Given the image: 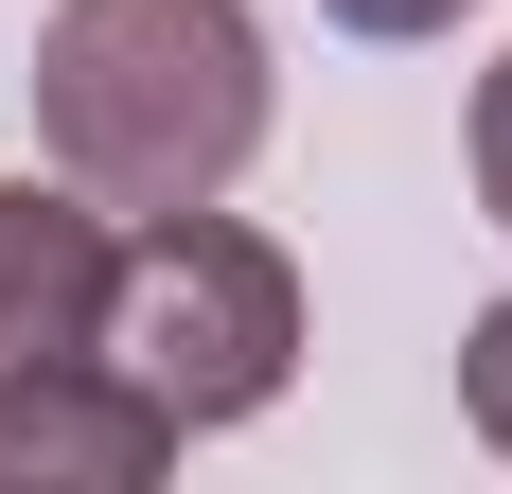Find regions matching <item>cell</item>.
I'll list each match as a JSON object with an SVG mask.
<instances>
[{
    "label": "cell",
    "instance_id": "obj_1",
    "mask_svg": "<svg viewBox=\"0 0 512 494\" xmlns=\"http://www.w3.org/2000/svg\"><path fill=\"white\" fill-rule=\"evenodd\" d=\"M265 18L248 0H53L36 18V142L106 212H195L265 159Z\"/></svg>",
    "mask_w": 512,
    "mask_h": 494
},
{
    "label": "cell",
    "instance_id": "obj_2",
    "mask_svg": "<svg viewBox=\"0 0 512 494\" xmlns=\"http://www.w3.org/2000/svg\"><path fill=\"white\" fill-rule=\"evenodd\" d=\"M106 353L177 406V442L212 424H265L283 371H301V265L230 212H124V265H106Z\"/></svg>",
    "mask_w": 512,
    "mask_h": 494
},
{
    "label": "cell",
    "instance_id": "obj_3",
    "mask_svg": "<svg viewBox=\"0 0 512 494\" xmlns=\"http://www.w3.org/2000/svg\"><path fill=\"white\" fill-rule=\"evenodd\" d=\"M177 459V406L124 353H18L0 371V494H142Z\"/></svg>",
    "mask_w": 512,
    "mask_h": 494
},
{
    "label": "cell",
    "instance_id": "obj_4",
    "mask_svg": "<svg viewBox=\"0 0 512 494\" xmlns=\"http://www.w3.org/2000/svg\"><path fill=\"white\" fill-rule=\"evenodd\" d=\"M106 265H124V212L106 195L0 177V371L18 353H106Z\"/></svg>",
    "mask_w": 512,
    "mask_h": 494
},
{
    "label": "cell",
    "instance_id": "obj_5",
    "mask_svg": "<svg viewBox=\"0 0 512 494\" xmlns=\"http://www.w3.org/2000/svg\"><path fill=\"white\" fill-rule=\"evenodd\" d=\"M460 159H477V212L512 230V53L477 71V106H460Z\"/></svg>",
    "mask_w": 512,
    "mask_h": 494
},
{
    "label": "cell",
    "instance_id": "obj_6",
    "mask_svg": "<svg viewBox=\"0 0 512 494\" xmlns=\"http://www.w3.org/2000/svg\"><path fill=\"white\" fill-rule=\"evenodd\" d=\"M460 406H477V442L512 459V300H495V318L460 336Z\"/></svg>",
    "mask_w": 512,
    "mask_h": 494
},
{
    "label": "cell",
    "instance_id": "obj_7",
    "mask_svg": "<svg viewBox=\"0 0 512 494\" xmlns=\"http://www.w3.org/2000/svg\"><path fill=\"white\" fill-rule=\"evenodd\" d=\"M318 18H336V36H460L477 0H318Z\"/></svg>",
    "mask_w": 512,
    "mask_h": 494
}]
</instances>
